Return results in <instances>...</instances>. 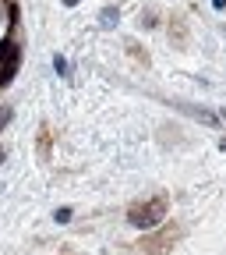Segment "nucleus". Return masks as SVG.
I'll use <instances>...</instances> for the list:
<instances>
[{"instance_id":"9d476101","label":"nucleus","mask_w":226,"mask_h":255,"mask_svg":"<svg viewBox=\"0 0 226 255\" xmlns=\"http://www.w3.org/2000/svg\"><path fill=\"white\" fill-rule=\"evenodd\" d=\"M223 117H226V114H223Z\"/></svg>"},{"instance_id":"39448f33","label":"nucleus","mask_w":226,"mask_h":255,"mask_svg":"<svg viewBox=\"0 0 226 255\" xmlns=\"http://www.w3.org/2000/svg\"><path fill=\"white\" fill-rule=\"evenodd\" d=\"M53 220H57V223H68V220H71V209H57Z\"/></svg>"},{"instance_id":"7ed1b4c3","label":"nucleus","mask_w":226,"mask_h":255,"mask_svg":"<svg viewBox=\"0 0 226 255\" xmlns=\"http://www.w3.org/2000/svg\"><path fill=\"white\" fill-rule=\"evenodd\" d=\"M53 68H57V75H68V60L57 53V57H53Z\"/></svg>"},{"instance_id":"6e6552de","label":"nucleus","mask_w":226,"mask_h":255,"mask_svg":"<svg viewBox=\"0 0 226 255\" xmlns=\"http://www.w3.org/2000/svg\"><path fill=\"white\" fill-rule=\"evenodd\" d=\"M64 4H68V7H75V4H81V0H64Z\"/></svg>"},{"instance_id":"423d86ee","label":"nucleus","mask_w":226,"mask_h":255,"mask_svg":"<svg viewBox=\"0 0 226 255\" xmlns=\"http://www.w3.org/2000/svg\"><path fill=\"white\" fill-rule=\"evenodd\" d=\"M7 121H11V107H0V128H4Z\"/></svg>"},{"instance_id":"f257e3e1","label":"nucleus","mask_w":226,"mask_h":255,"mask_svg":"<svg viewBox=\"0 0 226 255\" xmlns=\"http://www.w3.org/2000/svg\"><path fill=\"white\" fill-rule=\"evenodd\" d=\"M127 220H131L138 231H152V227H159V223L166 220V199H163V195H155V199L135 206L131 213H127Z\"/></svg>"},{"instance_id":"20e7f679","label":"nucleus","mask_w":226,"mask_h":255,"mask_svg":"<svg viewBox=\"0 0 226 255\" xmlns=\"http://www.w3.org/2000/svg\"><path fill=\"white\" fill-rule=\"evenodd\" d=\"M103 25H106V28H110V25H117V11H113V7H106V11H103Z\"/></svg>"},{"instance_id":"0eeeda50","label":"nucleus","mask_w":226,"mask_h":255,"mask_svg":"<svg viewBox=\"0 0 226 255\" xmlns=\"http://www.w3.org/2000/svg\"><path fill=\"white\" fill-rule=\"evenodd\" d=\"M212 7H216V11H223V7H226V0H212Z\"/></svg>"},{"instance_id":"1a4fd4ad","label":"nucleus","mask_w":226,"mask_h":255,"mask_svg":"<svg viewBox=\"0 0 226 255\" xmlns=\"http://www.w3.org/2000/svg\"><path fill=\"white\" fill-rule=\"evenodd\" d=\"M219 149H223V152H226V138H223V142H219Z\"/></svg>"},{"instance_id":"f03ea898","label":"nucleus","mask_w":226,"mask_h":255,"mask_svg":"<svg viewBox=\"0 0 226 255\" xmlns=\"http://www.w3.org/2000/svg\"><path fill=\"white\" fill-rule=\"evenodd\" d=\"M14 71H18V43L4 39V43H0V85L11 82Z\"/></svg>"}]
</instances>
